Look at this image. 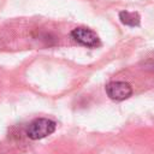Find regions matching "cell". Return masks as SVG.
I'll list each match as a JSON object with an SVG mask.
<instances>
[{
	"label": "cell",
	"instance_id": "cell-1",
	"mask_svg": "<svg viewBox=\"0 0 154 154\" xmlns=\"http://www.w3.org/2000/svg\"><path fill=\"white\" fill-rule=\"evenodd\" d=\"M55 123L47 118L34 119L26 128V136L31 140H41L55 131Z\"/></svg>",
	"mask_w": 154,
	"mask_h": 154
},
{
	"label": "cell",
	"instance_id": "cell-2",
	"mask_svg": "<svg viewBox=\"0 0 154 154\" xmlns=\"http://www.w3.org/2000/svg\"><path fill=\"white\" fill-rule=\"evenodd\" d=\"M71 37L79 45L94 48L100 45V38L99 36L90 29L87 28H76L71 31Z\"/></svg>",
	"mask_w": 154,
	"mask_h": 154
},
{
	"label": "cell",
	"instance_id": "cell-3",
	"mask_svg": "<svg viewBox=\"0 0 154 154\" xmlns=\"http://www.w3.org/2000/svg\"><path fill=\"white\" fill-rule=\"evenodd\" d=\"M106 93L109 96V99L114 101H123L125 99H129L132 94V88L126 82H111L106 85Z\"/></svg>",
	"mask_w": 154,
	"mask_h": 154
},
{
	"label": "cell",
	"instance_id": "cell-4",
	"mask_svg": "<svg viewBox=\"0 0 154 154\" xmlns=\"http://www.w3.org/2000/svg\"><path fill=\"white\" fill-rule=\"evenodd\" d=\"M119 19L122 20L123 24L129 25V26H137L140 25V16L136 12H129V11H122L119 13Z\"/></svg>",
	"mask_w": 154,
	"mask_h": 154
}]
</instances>
